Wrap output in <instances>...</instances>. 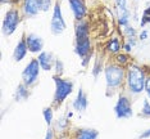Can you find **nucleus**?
Returning a JSON list of instances; mask_svg holds the SVG:
<instances>
[{"mask_svg":"<svg viewBox=\"0 0 150 139\" xmlns=\"http://www.w3.org/2000/svg\"><path fill=\"white\" fill-rule=\"evenodd\" d=\"M126 83H127L128 90L132 94L142 93L145 90V84H146V76L144 70L137 64H131L127 70Z\"/></svg>","mask_w":150,"mask_h":139,"instance_id":"1","label":"nucleus"},{"mask_svg":"<svg viewBox=\"0 0 150 139\" xmlns=\"http://www.w3.org/2000/svg\"><path fill=\"white\" fill-rule=\"evenodd\" d=\"M104 73L108 89H115L122 85V81L125 79V70L119 64H108L104 70Z\"/></svg>","mask_w":150,"mask_h":139,"instance_id":"2","label":"nucleus"},{"mask_svg":"<svg viewBox=\"0 0 150 139\" xmlns=\"http://www.w3.org/2000/svg\"><path fill=\"white\" fill-rule=\"evenodd\" d=\"M54 83H55V94H54V103L60 104L63 103L64 99L73 91V81L64 80L58 76L53 77Z\"/></svg>","mask_w":150,"mask_h":139,"instance_id":"3","label":"nucleus"},{"mask_svg":"<svg viewBox=\"0 0 150 139\" xmlns=\"http://www.w3.org/2000/svg\"><path fill=\"white\" fill-rule=\"evenodd\" d=\"M67 29V23L63 18V13L60 9V4L55 3L54 4V11H53V17L50 21V31L53 35H60L64 32V30Z\"/></svg>","mask_w":150,"mask_h":139,"instance_id":"4","label":"nucleus"},{"mask_svg":"<svg viewBox=\"0 0 150 139\" xmlns=\"http://www.w3.org/2000/svg\"><path fill=\"white\" fill-rule=\"evenodd\" d=\"M19 13L17 9H9L5 13V17L3 19V34L5 36H11L16 32L17 27L19 25Z\"/></svg>","mask_w":150,"mask_h":139,"instance_id":"5","label":"nucleus"},{"mask_svg":"<svg viewBox=\"0 0 150 139\" xmlns=\"http://www.w3.org/2000/svg\"><path fill=\"white\" fill-rule=\"evenodd\" d=\"M40 73V63L39 59H31L30 63L25 67L22 72V80L23 84H26L27 86H31L37 81Z\"/></svg>","mask_w":150,"mask_h":139,"instance_id":"6","label":"nucleus"},{"mask_svg":"<svg viewBox=\"0 0 150 139\" xmlns=\"http://www.w3.org/2000/svg\"><path fill=\"white\" fill-rule=\"evenodd\" d=\"M114 113L117 118H129L134 116L131 102L126 96H119L117 103L114 106Z\"/></svg>","mask_w":150,"mask_h":139,"instance_id":"7","label":"nucleus"},{"mask_svg":"<svg viewBox=\"0 0 150 139\" xmlns=\"http://www.w3.org/2000/svg\"><path fill=\"white\" fill-rule=\"evenodd\" d=\"M26 43L28 46V52L31 53H41L44 48V40L41 36L36 34H28L26 36Z\"/></svg>","mask_w":150,"mask_h":139,"instance_id":"8","label":"nucleus"},{"mask_svg":"<svg viewBox=\"0 0 150 139\" xmlns=\"http://www.w3.org/2000/svg\"><path fill=\"white\" fill-rule=\"evenodd\" d=\"M74 53L80 57L81 59L86 58L87 56L91 54V40L90 38L76 40V45H74Z\"/></svg>","mask_w":150,"mask_h":139,"instance_id":"9","label":"nucleus"},{"mask_svg":"<svg viewBox=\"0 0 150 139\" xmlns=\"http://www.w3.org/2000/svg\"><path fill=\"white\" fill-rule=\"evenodd\" d=\"M68 3H69V6L73 12L74 18H76L77 21H82L85 18V16H86V12H87L83 0H68Z\"/></svg>","mask_w":150,"mask_h":139,"instance_id":"10","label":"nucleus"},{"mask_svg":"<svg viewBox=\"0 0 150 139\" xmlns=\"http://www.w3.org/2000/svg\"><path fill=\"white\" fill-rule=\"evenodd\" d=\"M39 63H40V67L44 70V71H50L54 67L55 64V61L53 57V54L50 52H41L39 53Z\"/></svg>","mask_w":150,"mask_h":139,"instance_id":"11","label":"nucleus"},{"mask_svg":"<svg viewBox=\"0 0 150 139\" xmlns=\"http://www.w3.org/2000/svg\"><path fill=\"white\" fill-rule=\"evenodd\" d=\"M87 106H88L87 96H86V93L83 91L82 88H80V89H78L76 99L73 101V108L76 111H78V112H83V111L87 108Z\"/></svg>","mask_w":150,"mask_h":139,"instance_id":"12","label":"nucleus"},{"mask_svg":"<svg viewBox=\"0 0 150 139\" xmlns=\"http://www.w3.org/2000/svg\"><path fill=\"white\" fill-rule=\"evenodd\" d=\"M27 52H28V46H27V43H26V38L22 36V39L16 45V49L13 52V58H14L16 62H21L26 57Z\"/></svg>","mask_w":150,"mask_h":139,"instance_id":"13","label":"nucleus"},{"mask_svg":"<svg viewBox=\"0 0 150 139\" xmlns=\"http://www.w3.org/2000/svg\"><path fill=\"white\" fill-rule=\"evenodd\" d=\"M40 12L39 0H25L23 1V13L27 17H35Z\"/></svg>","mask_w":150,"mask_h":139,"instance_id":"14","label":"nucleus"},{"mask_svg":"<svg viewBox=\"0 0 150 139\" xmlns=\"http://www.w3.org/2000/svg\"><path fill=\"white\" fill-rule=\"evenodd\" d=\"M74 32H76V40H82L88 38V34H90V29H88V23L86 21H77L76 29H74Z\"/></svg>","mask_w":150,"mask_h":139,"instance_id":"15","label":"nucleus"},{"mask_svg":"<svg viewBox=\"0 0 150 139\" xmlns=\"http://www.w3.org/2000/svg\"><path fill=\"white\" fill-rule=\"evenodd\" d=\"M99 131L95 129H82L78 131L76 139H98Z\"/></svg>","mask_w":150,"mask_h":139,"instance_id":"16","label":"nucleus"},{"mask_svg":"<svg viewBox=\"0 0 150 139\" xmlns=\"http://www.w3.org/2000/svg\"><path fill=\"white\" fill-rule=\"evenodd\" d=\"M14 98L16 101H25L28 98V90H27V85L26 84H19L18 88H17L16 90V94H14Z\"/></svg>","mask_w":150,"mask_h":139,"instance_id":"17","label":"nucleus"},{"mask_svg":"<svg viewBox=\"0 0 150 139\" xmlns=\"http://www.w3.org/2000/svg\"><path fill=\"white\" fill-rule=\"evenodd\" d=\"M107 49H108V52H110V53H118L119 50H121V43H119L118 38H113L109 40Z\"/></svg>","mask_w":150,"mask_h":139,"instance_id":"18","label":"nucleus"},{"mask_svg":"<svg viewBox=\"0 0 150 139\" xmlns=\"http://www.w3.org/2000/svg\"><path fill=\"white\" fill-rule=\"evenodd\" d=\"M115 5H117V9L119 12V14H123V13H127V0H115Z\"/></svg>","mask_w":150,"mask_h":139,"instance_id":"19","label":"nucleus"},{"mask_svg":"<svg viewBox=\"0 0 150 139\" xmlns=\"http://www.w3.org/2000/svg\"><path fill=\"white\" fill-rule=\"evenodd\" d=\"M42 115H44V118H45L46 124L50 126V124L53 123V110L50 107H46L42 110Z\"/></svg>","mask_w":150,"mask_h":139,"instance_id":"20","label":"nucleus"},{"mask_svg":"<svg viewBox=\"0 0 150 139\" xmlns=\"http://www.w3.org/2000/svg\"><path fill=\"white\" fill-rule=\"evenodd\" d=\"M39 5H40V11L47 12L52 6V0H39Z\"/></svg>","mask_w":150,"mask_h":139,"instance_id":"21","label":"nucleus"},{"mask_svg":"<svg viewBox=\"0 0 150 139\" xmlns=\"http://www.w3.org/2000/svg\"><path fill=\"white\" fill-rule=\"evenodd\" d=\"M141 113L146 117H150V103L148 99H144L142 102V108H141Z\"/></svg>","mask_w":150,"mask_h":139,"instance_id":"22","label":"nucleus"},{"mask_svg":"<svg viewBox=\"0 0 150 139\" xmlns=\"http://www.w3.org/2000/svg\"><path fill=\"white\" fill-rule=\"evenodd\" d=\"M125 34L128 36V38H134V36L136 35V30L134 29V27H131V26H126L125 27Z\"/></svg>","mask_w":150,"mask_h":139,"instance_id":"23","label":"nucleus"},{"mask_svg":"<svg viewBox=\"0 0 150 139\" xmlns=\"http://www.w3.org/2000/svg\"><path fill=\"white\" fill-rule=\"evenodd\" d=\"M55 71H57L58 75H60V73L63 72V62L60 59L55 61Z\"/></svg>","mask_w":150,"mask_h":139,"instance_id":"24","label":"nucleus"},{"mask_svg":"<svg viewBox=\"0 0 150 139\" xmlns=\"http://www.w3.org/2000/svg\"><path fill=\"white\" fill-rule=\"evenodd\" d=\"M117 61H118V63L125 64L128 61V57L126 56V54H118V56H117Z\"/></svg>","mask_w":150,"mask_h":139,"instance_id":"25","label":"nucleus"},{"mask_svg":"<svg viewBox=\"0 0 150 139\" xmlns=\"http://www.w3.org/2000/svg\"><path fill=\"white\" fill-rule=\"evenodd\" d=\"M139 139H146V138H150V129H148V130H145V131H142L141 134L137 137Z\"/></svg>","mask_w":150,"mask_h":139,"instance_id":"26","label":"nucleus"},{"mask_svg":"<svg viewBox=\"0 0 150 139\" xmlns=\"http://www.w3.org/2000/svg\"><path fill=\"white\" fill-rule=\"evenodd\" d=\"M145 91H146V94H148V98H150V76H149V77H146Z\"/></svg>","mask_w":150,"mask_h":139,"instance_id":"27","label":"nucleus"},{"mask_svg":"<svg viewBox=\"0 0 150 139\" xmlns=\"http://www.w3.org/2000/svg\"><path fill=\"white\" fill-rule=\"evenodd\" d=\"M44 139H54V131H53V129H47L46 135H45V138H44Z\"/></svg>","mask_w":150,"mask_h":139,"instance_id":"28","label":"nucleus"},{"mask_svg":"<svg viewBox=\"0 0 150 139\" xmlns=\"http://www.w3.org/2000/svg\"><path fill=\"white\" fill-rule=\"evenodd\" d=\"M123 48H125L126 52H131V50H132V45H131V44H128V43H126L123 45Z\"/></svg>","mask_w":150,"mask_h":139,"instance_id":"29","label":"nucleus"},{"mask_svg":"<svg viewBox=\"0 0 150 139\" xmlns=\"http://www.w3.org/2000/svg\"><path fill=\"white\" fill-rule=\"evenodd\" d=\"M146 38H148V32H146V31H142L141 34H140V39H141V40H145Z\"/></svg>","mask_w":150,"mask_h":139,"instance_id":"30","label":"nucleus"},{"mask_svg":"<svg viewBox=\"0 0 150 139\" xmlns=\"http://www.w3.org/2000/svg\"><path fill=\"white\" fill-rule=\"evenodd\" d=\"M127 43H128V44H131L132 46H134L135 44H136V41H135V39H134V38H128V41H127Z\"/></svg>","mask_w":150,"mask_h":139,"instance_id":"31","label":"nucleus"}]
</instances>
